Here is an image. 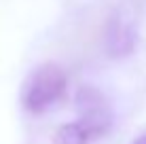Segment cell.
<instances>
[{"instance_id": "6da1fadb", "label": "cell", "mask_w": 146, "mask_h": 144, "mask_svg": "<svg viewBox=\"0 0 146 144\" xmlns=\"http://www.w3.org/2000/svg\"><path fill=\"white\" fill-rule=\"evenodd\" d=\"M68 87V74L59 64L44 62L30 74L23 87V106L30 112H44L59 102Z\"/></svg>"}, {"instance_id": "5b68a950", "label": "cell", "mask_w": 146, "mask_h": 144, "mask_svg": "<svg viewBox=\"0 0 146 144\" xmlns=\"http://www.w3.org/2000/svg\"><path fill=\"white\" fill-rule=\"evenodd\" d=\"M133 144H146V136H140V138H135Z\"/></svg>"}, {"instance_id": "277c9868", "label": "cell", "mask_w": 146, "mask_h": 144, "mask_svg": "<svg viewBox=\"0 0 146 144\" xmlns=\"http://www.w3.org/2000/svg\"><path fill=\"white\" fill-rule=\"evenodd\" d=\"M53 144H89V136L78 123H66L57 127Z\"/></svg>"}, {"instance_id": "7a4b0ae2", "label": "cell", "mask_w": 146, "mask_h": 144, "mask_svg": "<svg viewBox=\"0 0 146 144\" xmlns=\"http://www.w3.org/2000/svg\"><path fill=\"white\" fill-rule=\"evenodd\" d=\"M74 104H76V112H78L76 123L87 131L89 140L102 138L104 133L110 131L114 115L110 100L104 96V91H100L93 85H83L78 87L76 96H74Z\"/></svg>"}, {"instance_id": "3957f363", "label": "cell", "mask_w": 146, "mask_h": 144, "mask_svg": "<svg viewBox=\"0 0 146 144\" xmlns=\"http://www.w3.org/2000/svg\"><path fill=\"white\" fill-rule=\"evenodd\" d=\"M138 32H135L133 17L125 11H119L108 19L106 26V53L110 57H127L135 49Z\"/></svg>"}]
</instances>
